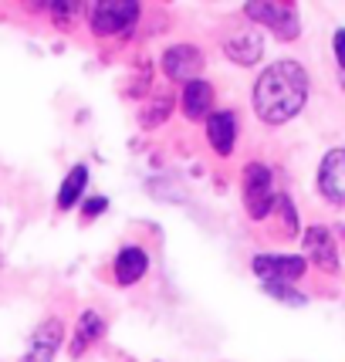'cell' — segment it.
Here are the masks:
<instances>
[{"instance_id": "cell-1", "label": "cell", "mask_w": 345, "mask_h": 362, "mask_svg": "<svg viewBox=\"0 0 345 362\" xmlns=\"http://www.w3.org/2000/svg\"><path fill=\"white\" fill-rule=\"evenodd\" d=\"M308 102V71L298 62H274L254 85V112L267 126L291 122Z\"/></svg>"}, {"instance_id": "cell-2", "label": "cell", "mask_w": 345, "mask_h": 362, "mask_svg": "<svg viewBox=\"0 0 345 362\" xmlns=\"http://www.w3.org/2000/svg\"><path fill=\"white\" fill-rule=\"evenodd\" d=\"M244 204H247V214L254 221L267 217V210L274 204V180H271V170L264 163H251L244 170Z\"/></svg>"}, {"instance_id": "cell-3", "label": "cell", "mask_w": 345, "mask_h": 362, "mask_svg": "<svg viewBox=\"0 0 345 362\" xmlns=\"http://www.w3.org/2000/svg\"><path fill=\"white\" fill-rule=\"evenodd\" d=\"M136 17H139V4H132V0H102L92 11V28L95 34L105 37V34H119L132 28Z\"/></svg>"}, {"instance_id": "cell-4", "label": "cell", "mask_w": 345, "mask_h": 362, "mask_svg": "<svg viewBox=\"0 0 345 362\" xmlns=\"http://www.w3.org/2000/svg\"><path fill=\"white\" fill-rule=\"evenodd\" d=\"M244 14L254 17V21H261V24H267L281 41H295L301 31L295 7H284V4H247Z\"/></svg>"}, {"instance_id": "cell-5", "label": "cell", "mask_w": 345, "mask_h": 362, "mask_svg": "<svg viewBox=\"0 0 345 362\" xmlns=\"http://www.w3.org/2000/svg\"><path fill=\"white\" fill-rule=\"evenodd\" d=\"M305 257L298 254H261L254 257V271L264 278L267 284H284V281H298L305 274Z\"/></svg>"}, {"instance_id": "cell-6", "label": "cell", "mask_w": 345, "mask_h": 362, "mask_svg": "<svg viewBox=\"0 0 345 362\" xmlns=\"http://www.w3.org/2000/svg\"><path fill=\"white\" fill-rule=\"evenodd\" d=\"M318 189L329 204L345 206V149L325 153L322 166H318Z\"/></svg>"}, {"instance_id": "cell-7", "label": "cell", "mask_w": 345, "mask_h": 362, "mask_svg": "<svg viewBox=\"0 0 345 362\" xmlns=\"http://www.w3.org/2000/svg\"><path fill=\"white\" fill-rule=\"evenodd\" d=\"M204 68V54L193 45H176L163 54V71L176 81H193Z\"/></svg>"}, {"instance_id": "cell-8", "label": "cell", "mask_w": 345, "mask_h": 362, "mask_svg": "<svg viewBox=\"0 0 345 362\" xmlns=\"http://www.w3.org/2000/svg\"><path fill=\"white\" fill-rule=\"evenodd\" d=\"M305 251L322 271H339V251H335V240L325 227H312L305 234Z\"/></svg>"}, {"instance_id": "cell-9", "label": "cell", "mask_w": 345, "mask_h": 362, "mask_svg": "<svg viewBox=\"0 0 345 362\" xmlns=\"http://www.w3.org/2000/svg\"><path fill=\"white\" fill-rule=\"evenodd\" d=\"M223 51H227L230 62H237V64H254L261 54H264V41H261L257 31H237L227 37Z\"/></svg>"}, {"instance_id": "cell-10", "label": "cell", "mask_w": 345, "mask_h": 362, "mask_svg": "<svg viewBox=\"0 0 345 362\" xmlns=\"http://www.w3.org/2000/svg\"><path fill=\"white\" fill-rule=\"evenodd\" d=\"M206 136H210V146L217 149L220 156H227L234 149V136H237V119L234 112H214L206 119Z\"/></svg>"}, {"instance_id": "cell-11", "label": "cell", "mask_w": 345, "mask_h": 362, "mask_svg": "<svg viewBox=\"0 0 345 362\" xmlns=\"http://www.w3.org/2000/svg\"><path fill=\"white\" fill-rule=\"evenodd\" d=\"M62 342V322H45L41 329L31 335V349H28V362H51L54 359V349Z\"/></svg>"}, {"instance_id": "cell-12", "label": "cell", "mask_w": 345, "mask_h": 362, "mask_svg": "<svg viewBox=\"0 0 345 362\" xmlns=\"http://www.w3.org/2000/svg\"><path fill=\"white\" fill-rule=\"evenodd\" d=\"M149 268V257L139 247H126V251L115 257V281L119 284H136Z\"/></svg>"}, {"instance_id": "cell-13", "label": "cell", "mask_w": 345, "mask_h": 362, "mask_svg": "<svg viewBox=\"0 0 345 362\" xmlns=\"http://www.w3.org/2000/svg\"><path fill=\"white\" fill-rule=\"evenodd\" d=\"M210 102H214V92H210L206 81L200 78L187 81V88H183V112H187V119H204Z\"/></svg>"}, {"instance_id": "cell-14", "label": "cell", "mask_w": 345, "mask_h": 362, "mask_svg": "<svg viewBox=\"0 0 345 362\" xmlns=\"http://www.w3.org/2000/svg\"><path fill=\"white\" fill-rule=\"evenodd\" d=\"M85 183H88V170H85V166H75L71 173L64 176L62 193H58V206H62V210H71V206L78 204V197H81V189H85Z\"/></svg>"}, {"instance_id": "cell-15", "label": "cell", "mask_w": 345, "mask_h": 362, "mask_svg": "<svg viewBox=\"0 0 345 362\" xmlns=\"http://www.w3.org/2000/svg\"><path fill=\"white\" fill-rule=\"evenodd\" d=\"M102 335V318L95 315V312H85L78 322V339H75V352H81V349H88V342H95Z\"/></svg>"}, {"instance_id": "cell-16", "label": "cell", "mask_w": 345, "mask_h": 362, "mask_svg": "<svg viewBox=\"0 0 345 362\" xmlns=\"http://www.w3.org/2000/svg\"><path fill=\"white\" fill-rule=\"evenodd\" d=\"M278 206H281V214H284V234H295V230H298V221H295L291 200H288V197H278Z\"/></svg>"}, {"instance_id": "cell-17", "label": "cell", "mask_w": 345, "mask_h": 362, "mask_svg": "<svg viewBox=\"0 0 345 362\" xmlns=\"http://www.w3.org/2000/svg\"><path fill=\"white\" fill-rule=\"evenodd\" d=\"M267 291H271V295H278V298L281 301H288V305H301V295H295V291H288V288H284V284H267Z\"/></svg>"}, {"instance_id": "cell-18", "label": "cell", "mask_w": 345, "mask_h": 362, "mask_svg": "<svg viewBox=\"0 0 345 362\" xmlns=\"http://www.w3.org/2000/svg\"><path fill=\"white\" fill-rule=\"evenodd\" d=\"M332 47H335V58H339V64L345 68V28H342V31H335V41H332Z\"/></svg>"}, {"instance_id": "cell-19", "label": "cell", "mask_w": 345, "mask_h": 362, "mask_svg": "<svg viewBox=\"0 0 345 362\" xmlns=\"http://www.w3.org/2000/svg\"><path fill=\"white\" fill-rule=\"evenodd\" d=\"M105 206H109V200H102V197H95V200H88V204H85V214H88V217H95V214H102Z\"/></svg>"}]
</instances>
